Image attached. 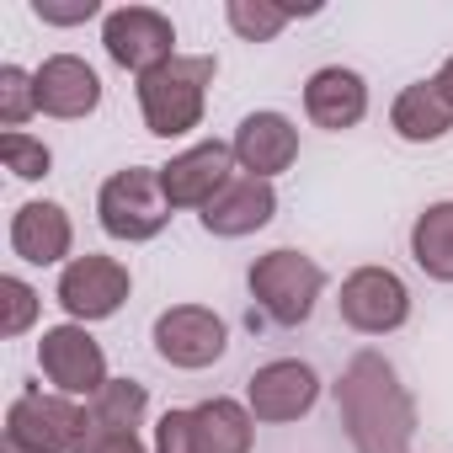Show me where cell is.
Here are the masks:
<instances>
[{
    "instance_id": "6da1fadb",
    "label": "cell",
    "mask_w": 453,
    "mask_h": 453,
    "mask_svg": "<svg viewBox=\"0 0 453 453\" xmlns=\"http://www.w3.org/2000/svg\"><path fill=\"white\" fill-rule=\"evenodd\" d=\"M331 400H336V416H342L352 453H411L416 421H421L416 395L405 389L400 368L384 352H373V347L352 352L331 384Z\"/></svg>"
},
{
    "instance_id": "7a4b0ae2",
    "label": "cell",
    "mask_w": 453,
    "mask_h": 453,
    "mask_svg": "<svg viewBox=\"0 0 453 453\" xmlns=\"http://www.w3.org/2000/svg\"><path fill=\"white\" fill-rule=\"evenodd\" d=\"M219 75V59L213 54H176L165 59L160 70L139 75V112H144V128L155 139H187L203 112H208V86Z\"/></svg>"
},
{
    "instance_id": "3957f363",
    "label": "cell",
    "mask_w": 453,
    "mask_h": 453,
    "mask_svg": "<svg viewBox=\"0 0 453 453\" xmlns=\"http://www.w3.org/2000/svg\"><path fill=\"white\" fill-rule=\"evenodd\" d=\"M171 197L160 181V165H123L96 187V224L107 241L123 246H144L171 224Z\"/></svg>"
},
{
    "instance_id": "277c9868",
    "label": "cell",
    "mask_w": 453,
    "mask_h": 453,
    "mask_svg": "<svg viewBox=\"0 0 453 453\" xmlns=\"http://www.w3.org/2000/svg\"><path fill=\"white\" fill-rule=\"evenodd\" d=\"M326 283H331L326 267H320L310 251H294V246H278V251L257 257L251 273H246L251 304H257L273 326H283V331H294V326H304V320L315 315Z\"/></svg>"
},
{
    "instance_id": "5b68a950",
    "label": "cell",
    "mask_w": 453,
    "mask_h": 453,
    "mask_svg": "<svg viewBox=\"0 0 453 453\" xmlns=\"http://www.w3.org/2000/svg\"><path fill=\"white\" fill-rule=\"evenodd\" d=\"M86 432V405L59 389H22L6 405V453H75Z\"/></svg>"
},
{
    "instance_id": "8992f818",
    "label": "cell",
    "mask_w": 453,
    "mask_h": 453,
    "mask_svg": "<svg viewBox=\"0 0 453 453\" xmlns=\"http://www.w3.org/2000/svg\"><path fill=\"white\" fill-rule=\"evenodd\" d=\"M150 342H155V357L165 368L203 373L230 352V320L219 310H208V304H171V310L155 315Z\"/></svg>"
},
{
    "instance_id": "52a82bcc",
    "label": "cell",
    "mask_w": 453,
    "mask_h": 453,
    "mask_svg": "<svg viewBox=\"0 0 453 453\" xmlns=\"http://www.w3.org/2000/svg\"><path fill=\"white\" fill-rule=\"evenodd\" d=\"M128 294H134V273H128V262H118L107 251L75 257L70 267H59V283H54V299L75 326L112 320L128 304Z\"/></svg>"
},
{
    "instance_id": "ba28073f",
    "label": "cell",
    "mask_w": 453,
    "mask_h": 453,
    "mask_svg": "<svg viewBox=\"0 0 453 453\" xmlns=\"http://www.w3.org/2000/svg\"><path fill=\"white\" fill-rule=\"evenodd\" d=\"M336 310H342V326L357 331V336H395L405 320H411V288L395 267H352L336 288Z\"/></svg>"
},
{
    "instance_id": "9c48e42d",
    "label": "cell",
    "mask_w": 453,
    "mask_h": 453,
    "mask_svg": "<svg viewBox=\"0 0 453 453\" xmlns=\"http://www.w3.org/2000/svg\"><path fill=\"white\" fill-rule=\"evenodd\" d=\"M38 368H43V379L59 389V395H70V400H96L102 389H107V352H102V342L86 331V326H75V320H65V326H49L43 336H38Z\"/></svg>"
},
{
    "instance_id": "30bf717a",
    "label": "cell",
    "mask_w": 453,
    "mask_h": 453,
    "mask_svg": "<svg viewBox=\"0 0 453 453\" xmlns=\"http://www.w3.org/2000/svg\"><path fill=\"white\" fill-rule=\"evenodd\" d=\"M102 49L118 70L150 75L165 59H176V22L155 6H118L102 17Z\"/></svg>"
},
{
    "instance_id": "8fae6325",
    "label": "cell",
    "mask_w": 453,
    "mask_h": 453,
    "mask_svg": "<svg viewBox=\"0 0 453 453\" xmlns=\"http://www.w3.org/2000/svg\"><path fill=\"white\" fill-rule=\"evenodd\" d=\"M320 373L304 357H273L262 368H251L246 379V405L262 426H288L299 416H310L320 405Z\"/></svg>"
},
{
    "instance_id": "7c38bea8",
    "label": "cell",
    "mask_w": 453,
    "mask_h": 453,
    "mask_svg": "<svg viewBox=\"0 0 453 453\" xmlns=\"http://www.w3.org/2000/svg\"><path fill=\"white\" fill-rule=\"evenodd\" d=\"M6 246H12V257L27 262V267H70V262H75V219H70V208L54 203V197H27V203L12 213Z\"/></svg>"
},
{
    "instance_id": "4fadbf2b",
    "label": "cell",
    "mask_w": 453,
    "mask_h": 453,
    "mask_svg": "<svg viewBox=\"0 0 453 453\" xmlns=\"http://www.w3.org/2000/svg\"><path fill=\"white\" fill-rule=\"evenodd\" d=\"M235 150H230V139H203V144H187L181 155H171L165 165H160V181H165V197H171V208H208L224 187L235 181Z\"/></svg>"
},
{
    "instance_id": "5bb4252c",
    "label": "cell",
    "mask_w": 453,
    "mask_h": 453,
    "mask_svg": "<svg viewBox=\"0 0 453 453\" xmlns=\"http://www.w3.org/2000/svg\"><path fill=\"white\" fill-rule=\"evenodd\" d=\"M230 150H235L241 176L278 181V176L294 171V160H299V123H294L288 112H278V107H257V112H246V118L235 123Z\"/></svg>"
},
{
    "instance_id": "9a60e30c",
    "label": "cell",
    "mask_w": 453,
    "mask_h": 453,
    "mask_svg": "<svg viewBox=\"0 0 453 453\" xmlns=\"http://www.w3.org/2000/svg\"><path fill=\"white\" fill-rule=\"evenodd\" d=\"M273 219H278V187L262 181V176H235L230 187H224L197 213V224H203L213 241H246V235L267 230Z\"/></svg>"
},
{
    "instance_id": "2e32d148",
    "label": "cell",
    "mask_w": 453,
    "mask_h": 453,
    "mask_svg": "<svg viewBox=\"0 0 453 453\" xmlns=\"http://www.w3.org/2000/svg\"><path fill=\"white\" fill-rule=\"evenodd\" d=\"M33 81H38V112L59 123H81L102 107V75L81 54H49L33 70Z\"/></svg>"
},
{
    "instance_id": "e0dca14e",
    "label": "cell",
    "mask_w": 453,
    "mask_h": 453,
    "mask_svg": "<svg viewBox=\"0 0 453 453\" xmlns=\"http://www.w3.org/2000/svg\"><path fill=\"white\" fill-rule=\"evenodd\" d=\"M304 118L326 134H347L368 118V81L352 65H320L304 81Z\"/></svg>"
},
{
    "instance_id": "ac0fdd59",
    "label": "cell",
    "mask_w": 453,
    "mask_h": 453,
    "mask_svg": "<svg viewBox=\"0 0 453 453\" xmlns=\"http://www.w3.org/2000/svg\"><path fill=\"white\" fill-rule=\"evenodd\" d=\"M389 128H395V139H405V144H437V139L453 134V107H448V96L437 91L432 75H426V81H411V86L389 102Z\"/></svg>"
},
{
    "instance_id": "d6986e66",
    "label": "cell",
    "mask_w": 453,
    "mask_h": 453,
    "mask_svg": "<svg viewBox=\"0 0 453 453\" xmlns=\"http://www.w3.org/2000/svg\"><path fill=\"white\" fill-rule=\"evenodd\" d=\"M197 421V448L203 453H251L257 448V416L235 395H208L192 405Z\"/></svg>"
},
{
    "instance_id": "ffe728a7",
    "label": "cell",
    "mask_w": 453,
    "mask_h": 453,
    "mask_svg": "<svg viewBox=\"0 0 453 453\" xmlns=\"http://www.w3.org/2000/svg\"><path fill=\"white\" fill-rule=\"evenodd\" d=\"M411 262L432 283H453V197H437L411 219Z\"/></svg>"
},
{
    "instance_id": "44dd1931",
    "label": "cell",
    "mask_w": 453,
    "mask_h": 453,
    "mask_svg": "<svg viewBox=\"0 0 453 453\" xmlns=\"http://www.w3.org/2000/svg\"><path fill=\"white\" fill-rule=\"evenodd\" d=\"M144 411H150V389L139 379H107V389L96 400H86V421L112 426V432H139Z\"/></svg>"
},
{
    "instance_id": "7402d4cb",
    "label": "cell",
    "mask_w": 453,
    "mask_h": 453,
    "mask_svg": "<svg viewBox=\"0 0 453 453\" xmlns=\"http://www.w3.org/2000/svg\"><path fill=\"white\" fill-rule=\"evenodd\" d=\"M315 12V6H310ZM299 6H278V0H224V22L241 43H273L294 17H310Z\"/></svg>"
},
{
    "instance_id": "603a6c76",
    "label": "cell",
    "mask_w": 453,
    "mask_h": 453,
    "mask_svg": "<svg viewBox=\"0 0 453 453\" xmlns=\"http://www.w3.org/2000/svg\"><path fill=\"white\" fill-rule=\"evenodd\" d=\"M38 118V81L22 65H0V128L22 134V123Z\"/></svg>"
},
{
    "instance_id": "cb8c5ba5",
    "label": "cell",
    "mask_w": 453,
    "mask_h": 453,
    "mask_svg": "<svg viewBox=\"0 0 453 453\" xmlns=\"http://www.w3.org/2000/svg\"><path fill=\"white\" fill-rule=\"evenodd\" d=\"M0 160H6V171L17 176V181H43V176H54V150L38 139V134H0Z\"/></svg>"
},
{
    "instance_id": "d4e9b609",
    "label": "cell",
    "mask_w": 453,
    "mask_h": 453,
    "mask_svg": "<svg viewBox=\"0 0 453 453\" xmlns=\"http://www.w3.org/2000/svg\"><path fill=\"white\" fill-rule=\"evenodd\" d=\"M0 304H6V315H0V336H27L33 326H38V310H43V299H38V288L27 283V278H17V273H6L0 278Z\"/></svg>"
},
{
    "instance_id": "484cf974",
    "label": "cell",
    "mask_w": 453,
    "mask_h": 453,
    "mask_svg": "<svg viewBox=\"0 0 453 453\" xmlns=\"http://www.w3.org/2000/svg\"><path fill=\"white\" fill-rule=\"evenodd\" d=\"M150 448H155V453H203V448H197V421H192V405H171V411H160Z\"/></svg>"
},
{
    "instance_id": "4316f807",
    "label": "cell",
    "mask_w": 453,
    "mask_h": 453,
    "mask_svg": "<svg viewBox=\"0 0 453 453\" xmlns=\"http://www.w3.org/2000/svg\"><path fill=\"white\" fill-rule=\"evenodd\" d=\"M33 17L43 27H81V22L107 17V12H102V0H33Z\"/></svg>"
},
{
    "instance_id": "83f0119b",
    "label": "cell",
    "mask_w": 453,
    "mask_h": 453,
    "mask_svg": "<svg viewBox=\"0 0 453 453\" xmlns=\"http://www.w3.org/2000/svg\"><path fill=\"white\" fill-rule=\"evenodd\" d=\"M75 453H155V448H150L139 432H112V426H91V421H86Z\"/></svg>"
},
{
    "instance_id": "f1b7e54d",
    "label": "cell",
    "mask_w": 453,
    "mask_h": 453,
    "mask_svg": "<svg viewBox=\"0 0 453 453\" xmlns=\"http://www.w3.org/2000/svg\"><path fill=\"white\" fill-rule=\"evenodd\" d=\"M432 81H437V91H442V96H448V107H453V54L442 59V70H437Z\"/></svg>"
}]
</instances>
